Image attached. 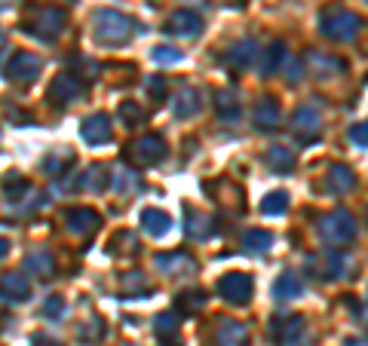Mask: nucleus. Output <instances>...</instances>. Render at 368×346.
Listing matches in <instances>:
<instances>
[{
  "label": "nucleus",
  "instance_id": "obj_45",
  "mask_svg": "<svg viewBox=\"0 0 368 346\" xmlns=\"http://www.w3.org/2000/svg\"><path fill=\"white\" fill-rule=\"evenodd\" d=\"M6 44V37H3V31H0V46H3Z\"/></svg>",
  "mask_w": 368,
  "mask_h": 346
},
{
  "label": "nucleus",
  "instance_id": "obj_23",
  "mask_svg": "<svg viewBox=\"0 0 368 346\" xmlns=\"http://www.w3.org/2000/svg\"><path fill=\"white\" fill-rule=\"evenodd\" d=\"M307 68L313 70L316 77H329L331 70H344L341 61L331 59V55H325V52H310L307 55Z\"/></svg>",
  "mask_w": 368,
  "mask_h": 346
},
{
  "label": "nucleus",
  "instance_id": "obj_24",
  "mask_svg": "<svg viewBox=\"0 0 368 346\" xmlns=\"http://www.w3.org/2000/svg\"><path fill=\"white\" fill-rule=\"evenodd\" d=\"M267 166H270L273 172H292L295 151H288V147H270V151H267Z\"/></svg>",
  "mask_w": 368,
  "mask_h": 346
},
{
  "label": "nucleus",
  "instance_id": "obj_16",
  "mask_svg": "<svg viewBox=\"0 0 368 346\" xmlns=\"http://www.w3.org/2000/svg\"><path fill=\"white\" fill-rule=\"evenodd\" d=\"M215 340L218 346H246L249 343V331H246L243 322H221Z\"/></svg>",
  "mask_w": 368,
  "mask_h": 346
},
{
  "label": "nucleus",
  "instance_id": "obj_20",
  "mask_svg": "<svg viewBox=\"0 0 368 346\" xmlns=\"http://www.w3.org/2000/svg\"><path fill=\"white\" fill-rule=\"evenodd\" d=\"M138 224H141V230L145 233H151V236H166L169 233V215L166 211H160V209H145L141 211V218H138Z\"/></svg>",
  "mask_w": 368,
  "mask_h": 346
},
{
  "label": "nucleus",
  "instance_id": "obj_37",
  "mask_svg": "<svg viewBox=\"0 0 368 346\" xmlns=\"http://www.w3.org/2000/svg\"><path fill=\"white\" fill-rule=\"evenodd\" d=\"M350 141L356 147H368V123H356L350 129Z\"/></svg>",
  "mask_w": 368,
  "mask_h": 346
},
{
  "label": "nucleus",
  "instance_id": "obj_3",
  "mask_svg": "<svg viewBox=\"0 0 368 346\" xmlns=\"http://www.w3.org/2000/svg\"><path fill=\"white\" fill-rule=\"evenodd\" d=\"M68 25V12L62 6H40L31 16V22H25V31L34 34L40 40H55Z\"/></svg>",
  "mask_w": 368,
  "mask_h": 346
},
{
  "label": "nucleus",
  "instance_id": "obj_7",
  "mask_svg": "<svg viewBox=\"0 0 368 346\" xmlns=\"http://www.w3.org/2000/svg\"><path fill=\"white\" fill-rule=\"evenodd\" d=\"M40 68H44V59H40V55L16 52L10 59V65H6V77H10V80H16V83H31V80H37Z\"/></svg>",
  "mask_w": 368,
  "mask_h": 346
},
{
  "label": "nucleus",
  "instance_id": "obj_1",
  "mask_svg": "<svg viewBox=\"0 0 368 346\" xmlns=\"http://www.w3.org/2000/svg\"><path fill=\"white\" fill-rule=\"evenodd\" d=\"M136 19H129L120 10H98L92 16V34L102 46H123L136 37Z\"/></svg>",
  "mask_w": 368,
  "mask_h": 346
},
{
  "label": "nucleus",
  "instance_id": "obj_40",
  "mask_svg": "<svg viewBox=\"0 0 368 346\" xmlns=\"http://www.w3.org/2000/svg\"><path fill=\"white\" fill-rule=\"evenodd\" d=\"M44 316H55V313H62V298H49L44 303V309H40Z\"/></svg>",
  "mask_w": 368,
  "mask_h": 346
},
{
  "label": "nucleus",
  "instance_id": "obj_43",
  "mask_svg": "<svg viewBox=\"0 0 368 346\" xmlns=\"http://www.w3.org/2000/svg\"><path fill=\"white\" fill-rule=\"evenodd\" d=\"M34 346H59L55 340H46V337H40V340H34Z\"/></svg>",
  "mask_w": 368,
  "mask_h": 346
},
{
  "label": "nucleus",
  "instance_id": "obj_30",
  "mask_svg": "<svg viewBox=\"0 0 368 346\" xmlns=\"http://www.w3.org/2000/svg\"><path fill=\"white\" fill-rule=\"evenodd\" d=\"M215 110L221 114L224 119H237L239 114V104H237V95L228 93V89H221V93H215Z\"/></svg>",
  "mask_w": 368,
  "mask_h": 346
},
{
  "label": "nucleus",
  "instance_id": "obj_6",
  "mask_svg": "<svg viewBox=\"0 0 368 346\" xmlns=\"http://www.w3.org/2000/svg\"><path fill=\"white\" fill-rule=\"evenodd\" d=\"M218 294L230 303H249L252 298V276L249 273H228V276L218 279Z\"/></svg>",
  "mask_w": 368,
  "mask_h": 346
},
{
  "label": "nucleus",
  "instance_id": "obj_41",
  "mask_svg": "<svg viewBox=\"0 0 368 346\" xmlns=\"http://www.w3.org/2000/svg\"><path fill=\"white\" fill-rule=\"evenodd\" d=\"M147 89H151V95H160L163 98V93H166V80H157V77H154V80H147Z\"/></svg>",
  "mask_w": 368,
  "mask_h": 346
},
{
  "label": "nucleus",
  "instance_id": "obj_13",
  "mask_svg": "<svg viewBox=\"0 0 368 346\" xmlns=\"http://www.w3.org/2000/svg\"><path fill=\"white\" fill-rule=\"evenodd\" d=\"M80 135L86 144H104L111 141V117L108 114H92L80 123Z\"/></svg>",
  "mask_w": 368,
  "mask_h": 346
},
{
  "label": "nucleus",
  "instance_id": "obj_42",
  "mask_svg": "<svg viewBox=\"0 0 368 346\" xmlns=\"http://www.w3.org/2000/svg\"><path fill=\"white\" fill-rule=\"evenodd\" d=\"M6 251H10V242H6V239H3V236H0V260H3V258H6Z\"/></svg>",
  "mask_w": 368,
  "mask_h": 346
},
{
  "label": "nucleus",
  "instance_id": "obj_5",
  "mask_svg": "<svg viewBox=\"0 0 368 346\" xmlns=\"http://www.w3.org/2000/svg\"><path fill=\"white\" fill-rule=\"evenodd\" d=\"M129 160L136 162V166H154V162H160L166 157V141L160 135H141L129 144Z\"/></svg>",
  "mask_w": 368,
  "mask_h": 346
},
{
  "label": "nucleus",
  "instance_id": "obj_11",
  "mask_svg": "<svg viewBox=\"0 0 368 346\" xmlns=\"http://www.w3.org/2000/svg\"><path fill=\"white\" fill-rule=\"evenodd\" d=\"M98 224H102V218L92 209H68L65 211V227H68V233H74V236H92V233L98 230Z\"/></svg>",
  "mask_w": 368,
  "mask_h": 346
},
{
  "label": "nucleus",
  "instance_id": "obj_2",
  "mask_svg": "<svg viewBox=\"0 0 368 346\" xmlns=\"http://www.w3.org/2000/svg\"><path fill=\"white\" fill-rule=\"evenodd\" d=\"M320 28L331 40H353L359 34V28H362V19L356 12L344 10V6H325L320 12Z\"/></svg>",
  "mask_w": 368,
  "mask_h": 346
},
{
  "label": "nucleus",
  "instance_id": "obj_26",
  "mask_svg": "<svg viewBox=\"0 0 368 346\" xmlns=\"http://www.w3.org/2000/svg\"><path fill=\"white\" fill-rule=\"evenodd\" d=\"M270 245H273V233H270V230H249V233L243 236V249L252 251V254L267 251Z\"/></svg>",
  "mask_w": 368,
  "mask_h": 346
},
{
  "label": "nucleus",
  "instance_id": "obj_39",
  "mask_svg": "<svg viewBox=\"0 0 368 346\" xmlns=\"http://www.w3.org/2000/svg\"><path fill=\"white\" fill-rule=\"evenodd\" d=\"M114 187L123 190V187H138V178L132 172H117L114 175Z\"/></svg>",
  "mask_w": 368,
  "mask_h": 346
},
{
  "label": "nucleus",
  "instance_id": "obj_22",
  "mask_svg": "<svg viewBox=\"0 0 368 346\" xmlns=\"http://www.w3.org/2000/svg\"><path fill=\"white\" fill-rule=\"evenodd\" d=\"M25 267H28V273H37V276L49 279L55 273V258L46 249H37V251H31L25 258Z\"/></svg>",
  "mask_w": 368,
  "mask_h": 346
},
{
  "label": "nucleus",
  "instance_id": "obj_4",
  "mask_svg": "<svg viewBox=\"0 0 368 346\" xmlns=\"http://www.w3.org/2000/svg\"><path fill=\"white\" fill-rule=\"evenodd\" d=\"M320 233L329 245L341 249V245H350L353 239H356V221H353V215H347V211H331V215L322 218Z\"/></svg>",
  "mask_w": 368,
  "mask_h": 346
},
{
  "label": "nucleus",
  "instance_id": "obj_35",
  "mask_svg": "<svg viewBox=\"0 0 368 346\" xmlns=\"http://www.w3.org/2000/svg\"><path fill=\"white\" fill-rule=\"evenodd\" d=\"M181 59L184 55L175 46H157L154 49V61H157V65H178Z\"/></svg>",
  "mask_w": 368,
  "mask_h": 346
},
{
  "label": "nucleus",
  "instance_id": "obj_25",
  "mask_svg": "<svg viewBox=\"0 0 368 346\" xmlns=\"http://www.w3.org/2000/svg\"><path fill=\"white\" fill-rule=\"evenodd\" d=\"M258 46L252 44V40H243V44H237L230 49V65L233 68H246V65H252V61H258Z\"/></svg>",
  "mask_w": 368,
  "mask_h": 346
},
{
  "label": "nucleus",
  "instance_id": "obj_10",
  "mask_svg": "<svg viewBox=\"0 0 368 346\" xmlns=\"http://www.w3.org/2000/svg\"><path fill=\"white\" fill-rule=\"evenodd\" d=\"M166 31L175 34V37H196L203 31V19L196 16L194 10H175L172 16L166 19Z\"/></svg>",
  "mask_w": 368,
  "mask_h": 346
},
{
  "label": "nucleus",
  "instance_id": "obj_33",
  "mask_svg": "<svg viewBox=\"0 0 368 346\" xmlns=\"http://www.w3.org/2000/svg\"><path fill=\"white\" fill-rule=\"evenodd\" d=\"M71 162H74V153L65 147V153H62V151L49 153V157L44 160V169H46V172H53V175H62V169L71 166Z\"/></svg>",
  "mask_w": 368,
  "mask_h": 346
},
{
  "label": "nucleus",
  "instance_id": "obj_19",
  "mask_svg": "<svg viewBox=\"0 0 368 346\" xmlns=\"http://www.w3.org/2000/svg\"><path fill=\"white\" fill-rule=\"evenodd\" d=\"M301 291H304V282H301L298 273H282V276L273 282L276 300H295V298H301Z\"/></svg>",
  "mask_w": 368,
  "mask_h": 346
},
{
  "label": "nucleus",
  "instance_id": "obj_15",
  "mask_svg": "<svg viewBox=\"0 0 368 346\" xmlns=\"http://www.w3.org/2000/svg\"><path fill=\"white\" fill-rule=\"evenodd\" d=\"M0 294L22 303V300L31 298V282H28L25 273H6V276L0 279Z\"/></svg>",
  "mask_w": 368,
  "mask_h": 346
},
{
  "label": "nucleus",
  "instance_id": "obj_31",
  "mask_svg": "<svg viewBox=\"0 0 368 346\" xmlns=\"http://www.w3.org/2000/svg\"><path fill=\"white\" fill-rule=\"evenodd\" d=\"M286 209H288V193H282V190L267 193L264 202H261V211H264V215H282Z\"/></svg>",
  "mask_w": 368,
  "mask_h": 346
},
{
  "label": "nucleus",
  "instance_id": "obj_14",
  "mask_svg": "<svg viewBox=\"0 0 368 346\" xmlns=\"http://www.w3.org/2000/svg\"><path fill=\"white\" fill-rule=\"evenodd\" d=\"M353 187H356V175H353L350 166L338 162V166L329 169V175H325V190H331V193H350Z\"/></svg>",
  "mask_w": 368,
  "mask_h": 346
},
{
  "label": "nucleus",
  "instance_id": "obj_9",
  "mask_svg": "<svg viewBox=\"0 0 368 346\" xmlns=\"http://www.w3.org/2000/svg\"><path fill=\"white\" fill-rule=\"evenodd\" d=\"M83 80L80 77H74V74H59L53 83H49V93L46 98L53 104H68V102H74L77 95H83Z\"/></svg>",
  "mask_w": 368,
  "mask_h": 346
},
{
  "label": "nucleus",
  "instance_id": "obj_21",
  "mask_svg": "<svg viewBox=\"0 0 368 346\" xmlns=\"http://www.w3.org/2000/svg\"><path fill=\"white\" fill-rule=\"evenodd\" d=\"M304 334H307V325H304L301 316H292V319L282 322V328L276 331V340L282 346H298L304 340Z\"/></svg>",
  "mask_w": 368,
  "mask_h": 346
},
{
  "label": "nucleus",
  "instance_id": "obj_12",
  "mask_svg": "<svg viewBox=\"0 0 368 346\" xmlns=\"http://www.w3.org/2000/svg\"><path fill=\"white\" fill-rule=\"evenodd\" d=\"M157 270H163L166 276H181V273H194L196 270V260L184 251H166V254H157L154 258Z\"/></svg>",
  "mask_w": 368,
  "mask_h": 346
},
{
  "label": "nucleus",
  "instance_id": "obj_38",
  "mask_svg": "<svg viewBox=\"0 0 368 346\" xmlns=\"http://www.w3.org/2000/svg\"><path fill=\"white\" fill-rule=\"evenodd\" d=\"M123 291H126V294H129V291H141V294H145V291H147V282L141 279L138 273H136V276H126V279H123Z\"/></svg>",
  "mask_w": 368,
  "mask_h": 346
},
{
  "label": "nucleus",
  "instance_id": "obj_32",
  "mask_svg": "<svg viewBox=\"0 0 368 346\" xmlns=\"http://www.w3.org/2000/svg\"><path fill=\"white\" fill-rule=\"evenodd\" d=\"M117 114H120V119H123L126 126H141V123H145V117H147L145 108H138L136 102H123Z\"/></svg>",
  "mask_w": 368,
  "mask_h": 346
},
{
  "label": "nucleus",
  "instance_id": "obj_34",
  "mask_svg": "<svg viewBox=\"0 0 368 346\" xmlns=\"http://www.w3.org/2000/svg\"><path fill=\"white\" fill-rule=\"evenodd\" d=\"M203 303H206L203 291H181L178 294V307L184 313H196V309H203Z\"/></svg>",
  "mask_w": 368,
  "mask_h": 346
},
{
  "label": "nucleus",
  "instance_id": "obj_17",
  "mask_svg": "<svg viewBox=\"0 0 368 346\" xmlns=\"http://www.w3.org/2000/svg\"><path fill=\"white\" fill-rule=\"evenodd\" d=\"M184 230H187V236H194V239H209L212 236V221L203 215V211L187 206L184 209Z\"/></svg>",
  "mask_w": 368,
  "mask_h": 346
},
{
  "label": "nucleus",
  "instance_id": "obj_29",
  "mask_svg": "<svg viewBox=\"0 0 368 346\" xmlns=\"http://www.w3.org/2000/svg\"><path fill=\"white\" fill-rule=\"evenodd\" d=\"M108 184H114V175H108V169L104 166H89V172H86V178H83V187L86 190H104Z\"/></svg>",
  "mask_w": 368,
  "mask_h": 346
},
{
  "label": "nucleus",
  "instance_id": "obj_27",
  "mask_svg": "<svg viewBox=\"0 0 368 346\" xmlns=\"http://www.w3.org/2000/svg\"><path fill=\"white\" fill-rule=\"evenodd\" d=\"M196 110H200V95H196V89H181V93L175 95V114L194 117Z\"/></svg>",
  "mask_w": 368,
  "mask_h": 346
},
{
  "label": "nucleus",
  "instance_id": "obj_8",
  "mask_svg": "<svg viewBox=\"0 0 368 346\" xmlns=\"http://www.w3.org/2000/svg\"><path fill=\"white\" fill-rule=\"evenodd\" d=\"M320 126H322V114H320V104H304V108L295 110L292 117V129L301 141H316L320 135Z\"/></svg>",
  "mask_w": 368,
  "mask_h": 346
},
{
  "label": "nucleus",
  "instance_id": "obj_18",
  "mask_svg": "<svg viewBox=\"0 0 368 346\" xmlns=\"http://www.w3.org/2000/svg\"><path fill=\"white\" fill-rule=\"evenodd\" d=\"M255 126L264 132L279 126V104H276V98H261L258 102V108H255Z\"/></svg>",
  "mask_w": 368,
  "mask_h": 346
},
{
  "label": "nucleus",
  "instance_id": "obj_36",
  "mask_svg": "<svg viewBox=\"0 0 368 346\" xmlns=\"http://www.w3.org/2000/svg\"><path fill=\"white\" fill-rule=\"evenodd\" d=\"M175 331H178L175 313H163V316H157V334H160V337H172Z\"/></svg>",
  "mask_w": 368,
  "mask_h": 346
},
{
  "label": "nucleus",
  "instance_id": "obj_44",
  "mask_svg": "<svg viewBox=\"0 0 368 346\" xmlns=\"http://www.w3.org/2000/svg\"><path fill=\"white\" fill-rule=\"evenodd\" d=\"M10 3H16V0H0V10H3V6H10Z\"/></svg>",
  "mask_w": 368,
  "mask_h": 346
},
{
  "label": "nucleus",
  "instance_id": "obj_28",
  "mask_svg": "<svg viewBox=\"0 0 368 346\" xmlns=\"http://www.w3.org/2000/svg\"><path fill=\"white\" fill-rule=\"evenodd\" d=\"M258 59H261V70H264V74H273V70L282 68V61H286V46L270 44V46H267V52H261Z\"/></svg>",
  "mask_w": 368,
  "mask_h": 346
}]
</instances>
